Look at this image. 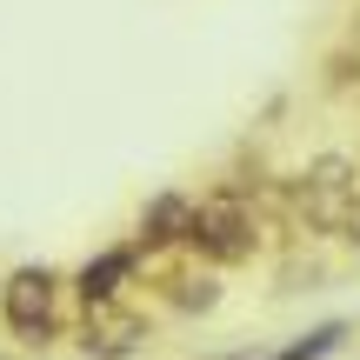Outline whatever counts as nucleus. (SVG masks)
Returning <instances> with one entry per match:
<instances>
[{
	"label": "nucleus",
	"instance_id": "9",
	"mask_svg": "<svg viewBox=\"0 0 360 360\" xmlns=\"http://www.w3.org/2000/svg\"><path fill=\"white\" fill-rule=\"evenodd\" d=\"M207 360H254V347H233V354H207Z\"/></svg>",
	"mask_w": 360,
	"mask_h": 360
},
{
	"label": "nucleus",
	"instance_id": "4",
	"mask_svg": "<svg viewBox=\"0 0 360 360\" xmlns=\"http://www.w3.org/2000/svg\"><path fill=\"white\" fill-rule=\"evenodd\" d=\"M74 340H80L87 360H134L147 340H154V321H147L134 300H107V307H80Z\"/></svg>",
	"mask_w": 360,
	"mask_h": 360
},
{
	"label": "nucleus",
	"instance_id": "2",
	"mask_svg": "<svg viewBox=\"0 0 360 360\" xmlns=\"http://www.w3.org/2000/svg\"><path fill=\"white\" fill-rule=\"evenodd\" d=\"M60 300H67V274H53V267H13L7 281H0V327L13 334V347H27V354L53 347V340L67 334Z\"/></svg>",
	"mask_w": 360,
	"mask_h": 360
},
{
	"label": "nucleus",
	"instance_id": "5",
	"mask_svg": "<svg viewBox=\"0 0 360 360\" xmlns=\"http://www.w3.org/2000/svg\"><path fill=\"white\" fill-rule=\"evenodd\" d=\"M147 260H141V247L134 240H114V247H101L94 260H80L74 274H67V294L80 300V307H107V300H127V287H134V274H141Z\"/></svg>",
	"mask_w": 360,
	"mask_h": 360
},
{
	"label": "nucleus",
	"instance_id": "1",
	"mask_svg": "<svg viewBox=\"0 0 360 360\" xmlns=\"http://www.w3.org/2000/svg\"><path fill=\"white\" fill-rule=\"evenodd\" d=\"M180 254L207 260V274H227L240 267V260L260 254V214L254 200H240V193H193V220H187V247Z\"/></svg>",
	"mask_w": 360,
	"mask_h": 360
},
{
	"label": "nucleus",
	"instance_id": "3",
	"mask_svg": "<svg viewBox=\"0 0 360 360\" xmlns=\"http://www.w3.org/2000/svg\"><path fill=\"white\" fill-rule=\"evenodd\" d=\"M287 200H294V220L307 233H347L360 214V167L347 154H314L307 167L287 180Z\"/></svg>",
	"mask_w": 360,
	"mask_h": 360
},
{
	"label": "nucleus",
	"instance_id": "6",
	"mask_svg": "<svg viewBox=\"0 0 360 360\" xmlns=\"http://www.w3.org/2000/svg\"><path fill=\"white\" fill-rule=\"evenodd\" d=\"M187 220H193V193L187 187H160L154 200L141 207V220H134L141 260H160V254H174V247H187Z\"/></svg>",
	"mask_w": 360,
	"mask_h": 360
},
{
	"label": "nucleus",
	"instance_id": "7",
	"mask_svg": "<svg viewBox=\"0 0 360 360\" xmlns=\"http://www.w3.org/2000/svg\"><path fill=\"white\" fill-rule=\"evenodd\" d=\"M347 334H354V321H314L307 334H294L287 347H274V354H254V360H327V354H340L347 347Z\"/></svg>",
	"mask_w": 360,
	"mask_h": 360
},
{
	"label": "nucleus",
	"instance_id": "8",
	"mask_svg": "<svg viewBox=\"0 0 360 360\" xmlns=\"http://www.w3.org/2000/svg\"><path fill=\"white\" fill-rule=\"evenodd\" d=\"M167 300H174L180 314H207V307L220 300V274H187V281H174Z\"/></svg>",
	"mask_w": 360,
	"mask_h": 360
}]
</instances>
